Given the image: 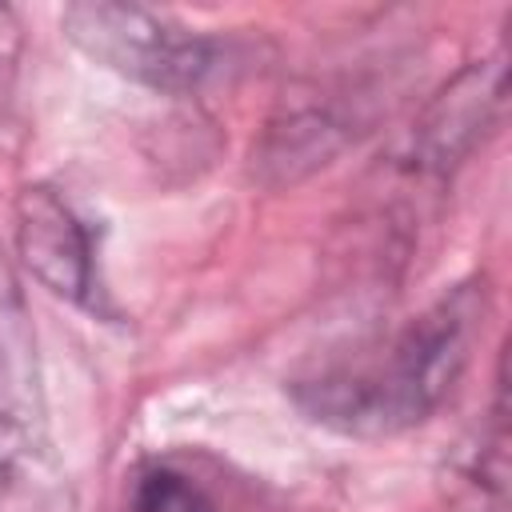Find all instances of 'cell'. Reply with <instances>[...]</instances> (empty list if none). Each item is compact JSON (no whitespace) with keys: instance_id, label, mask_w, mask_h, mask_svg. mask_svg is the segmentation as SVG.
Masks as SVG:
<instances>
[{"instance_id":"7a4b0ae2","label":"cell","mask_w":512,"mask_h":512,"mask_svg":"<svg viewBox=\"0 0 512 512\" xmlns=\"http://www.w3.org/2000/svg\"><path fill=\"white\" fill-rule=\"evenodd\" d=\"M0 512H76L52 444L44 364L20 276L0 256Z\"/></svg>"},{"instance_id":"52a82bcc","label":"cell","mask_w":512,"mask_h":512,"mask_svg":"<svg viewBox=\"0 0 512 512\" xmlns=\"http://www.w3.org/2000/svg\"><path fill=\"white\" fill-rule=\"evenodd\" d=\"M20 24L12 16V8L0 4V124L8 116L12 104V88H16V72H20Z\"/></svg>"},{"instance_id":"5b68a950","label":"cell","mask_w":512,"mask_h":512,"mask_svg":"<svg viewBox=\"0 0 512 512\" xmlns=\"http://www.w3.org/2000/svg\"><path fill=\"white\" fill-rule=\"evenodd\" d=\"M500 92H504V64L500 60H484V64H472L432 108L428 116L420 120L416 128V152H420V164H452L456 156H464L480 128L488 124L492 108L500 104Z\"/></svg>"},{"instance_id":"277c9868","label":"cell","mask_w":512,"mask_h":512,"mask_svg":"<svg viewBox=\"0 0 512 512\" xmlns=\"http://www.w3.org/2000/svg\"><path fill=\"white\" fill-rule=\"evenodd\" d=\"M16 252L24 268L72 304H100L96 240L88 220L48 184H28L16 196Z\"/></svg>"},{"instance_id":"8992f818","label":"cell","mask_w":512,"mask_h":512,"mask_svg":"<svg viewBox=\"0 0 512 512\" xmlns=\"http://www.w3.org/2000/svg\"><path fill=\"white\" fill-rule=\"evenodd\" d=\"M132 512H220L200 480L172 464H152L132 484Z\"/></svg>"},{"instance_id":"3957f363","label":"cell","mask_w":512,"mask_h":512,"mask_svg":"<svg viewBox=\"0 0 512 512\" xmlns=\"http://www.w3.org/2000/svg\"><path fill=\"white\" fill-rule=\"evenodd\" d=\"M60 28L88 60L156 92H192L216 68V44L204 32L140 4H68Z\"/></svg>"},{"instance_id":"6da1fadb","label":"cell","mask_w":512,"mask_h":512,"mask_svg":"<svg viewBox=\"0 0 512 512\" xmlns=\"http://www.w3.org/2000/svg\"><path fill=\"white\" fill-rule=\"evenodd\" d=\"M484 328V288L456 284L396 332L296 384V404L344 436H392L424 424L468 368Z\"/></svg>"}]
</instances>
